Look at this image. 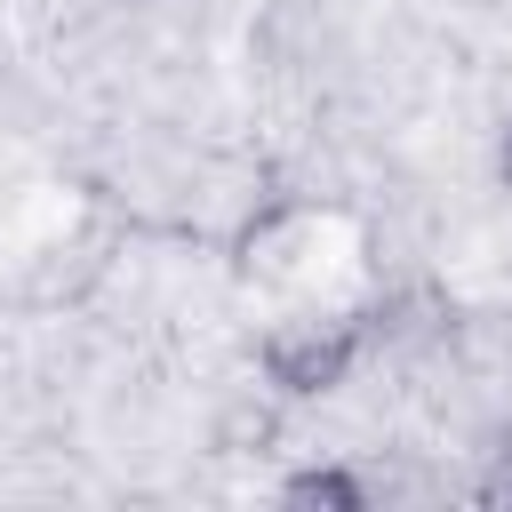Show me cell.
I'll return each instance as SVG.
<instances>
[{
    "mask_svg": "<svg viewBox=\"0 0 512 512\" xmlns=\"http://www.w3.org/2000/svg\"><path fill=\"white\" fill-rule=\"evenodd\" d=\"M368 360V320L352 304H296L256 336V368L280 400H328Z\"/></svg>",
    "mask_w": 512,
    "mask_h": 512,
    "instance_id": "cell-1",
    "label": "cell"
},
{
    "mask_svg": "<svg viewBox=\"0 0 512 512\" xmlns=\"http://www.w3.org/2000/svg\"><path fill=\"white\" fill-rule=\"evenodd\" d=\"M440 360L472 384V400H480L488 416H512V304H464ZM488 416H480V424H488Z\"/></svg>",
    "mask_w": 512,
    "mask_h": 512,
    "instance_id": "cell-2",
    "label": "cell"
},
{
    "mask_svg": "<svg viewBox=\"0 0 512 512\" xmlns=\"http://www.w3.org/2000/svg\"><path fill=\"white\" fill-rule=\"evenodd\" d=\"M280 424H288V400H280L272 384H232V392L216 400L208 440H216L224 456H264V448H280Z\"/></svg>",
    "mask_w": 512,
    "mask_h": 512,
    "instance_id": "cell-3",
    "label": "cell"
},
{
    "mask_svg": "<svg viewBox=\"0 0 512 512\" xmlns=\"http://www.w3.org/2000/svg\"><path fill=\"white\" fill-rule=\"evenodd\" d=\"M280 504H320V512H368V504H376V472H360V464L328 456V464H304V472H288V480H280Z\"/></svg>",
    "mask_w": 512,
    "mask_h": 512,
    "instance_id": "cell-4",
    "label": "cell"
},
{
    "mask_svg": "<svg viewBox=\"0 0 512 512\" xmlns=\"http://www.w3.org/2000/svg\"><path fill=\"white\" fill-rule=\"evenodd\" d=\"M480 504H512V416H488L480 424V480H472Z\"/></svg>",
    "mask_w": 512,
    "mask_h": 512,
    "instance_id": "cell-5",
    "label": "cell"
},
{
    "mask_svg": "<svg viewBox=\"0 0 512 512\" xmlns=\"http://www.w3.org/2000/svg\"><path fill=\"white\" fill-rule=\"evenodd\" d=\"M496 168H504V184H512V128H504V144H496Z\"/></svg>",
    "mask_w": 512,
    "mask_h": 512,
    "instance_id": "cell-6",
    "label": "cell"
}]
</instances>
